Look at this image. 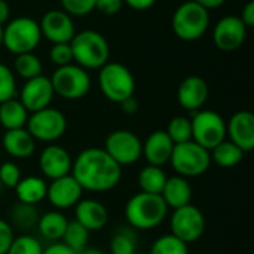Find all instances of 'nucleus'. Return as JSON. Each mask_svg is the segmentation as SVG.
Returning a JSON list of instances; mask_svg holds the SVG:
<instances>
[{"instance_id":"1","label":"nucleus","mask_w":254,"mask_h":254,"mask_svg":"<svg viewBox=\"0 0 254 254\" xmlns=\"http://www.w3.org/2000/svg\"><path fill=\"white\" fill-rule=\"evenodd\" d=\"M71 176L88 192H109L122 179V167L104 149L88 147L73 161Z\"/></svg>"},{"instance_id":"2","label":"nucleus","mask_w":254,"mask_h":254,"mask_svg":"<svg viewBox=\"0 0 254 254\" xmlns=\"http://www.w3.org/2000/svg\"><path fill=\"white\" fill-rule=\"evenodd\" d=\"M168 207L161 195L138 192L125 205V219L132 229L149 231L159 226L168 214Z\"/></svg>"},{"instance_id":"3","label":"nucleus","mask_w":254,"mask_h":254,"mask_svg":"<svg viewBox=\"0 0 254 254\" xmlns=\"http://www.w3.org/2000/svg\"><path fill=\"white\" fill-rule=\"evenodd\" d=\"M70 46L73 60L85 70H97L109 63V43L106 37L95 30H83L76 33L70 40Z\"/></svg>"},{"instance_id":"4","label":"nucleus","mask_w":254,"mask_h":254,"mask_svg":"<svg viewBox=\"0 0 254 254\" xmlns=\"http://www.w3.org/2000/svg\"><path fill=\"white\" fill-rule=\"evenodd\" d=\"M210 25V13L196 1L189 0L182 3L171 19L174 34L186 42L198 40L202 37Z\"/></svg>"},{"instance_id":"5","label":"nucleus","mask_w":254,"mask_h":254,"mask_svg":"<svg viewBox=\"0 0 254 254\" xmlns=\"http://www.w3.org/2000/svg\"><path fill=\"white\" fill-rule=\"evenodd\" d=\"M40 39L39 22L33 18L19 16L3 25V45L15 55L33 52L40 43Z\"/></svg>"},{"instance_id":"6","label":"nucleus","mask_w":254,"mask_h":254,"mask_svg":"<svg viewBox=\"0 0 254 254\" xmlns=\"http://www.w3.org/2000/svg\"><path fill=\"white\" fill-rule=\"evenodd\" d=\"M100 89L107 100L121 104L134 95L135 79L131 70L121 63H106L98 74Z\"/></svg>"},{"instance_id":"7","label":"nucleus","mask_w":254,"mask_h":254,"mask_svg":"<svg viewBox=\"0 0 254 254\" xmlns=\"http://www.w3.org/2000/svg\"><path fill=\"white\" fill-rule=\"evenodd\" d=\"M170 162L177 176L188 179L205 174L211 165V158L207 149L190 140L186 143L174 144Z\"/></svg>"},{"instance_id":"8","label":"nucleus","mask_w":254,"mask_h":254,"mask_svg":"<svg viewBox=\"0 0 254 254\" xmlns=\"http://www.w3.org/2000/svg\"><path fill=\"white\" fill-rule=\"evenodd\" d=\"M51 83L54 92L65 100L83 98L91 89V77L88 71L77 64H67L57 67L54 71Z\"/></svg>"},{"instance_id":"9","label":"nucleus","mask_w":254,"mask_h":254,"mask_svg":"<svg viewBox=\"0 0 254 254\" xmlns=\"http://www.w3.org/2000/svg\"><path fill=\"white\" fill-rule=\"evenodd\" d=\"M192 140L208 152L226 140V122L214 110H198L190 119Z\"/></svg>"},{"instance_id":"10","label":"nucleus","mask_w":254,"mask_h":254,"mask_svg":"<svg viewBox=\"0 0 254 254\" xmlns=\"http://www.w3.org/2000/svg\"><path fill=\"white\" fill-rule=\"evenodd\" d=\"M25 128L34 140L54 143L64 135L67 129V119L63 112L49 106L31 113L27 119Z\"/></svg>"},{"instance_id":"11","label":"nucleus","mask_w":254,"mask_h":254,"mask_svg":"<svg viewBox=\"0 0 254 254\" xmlns=\"http://www.w3.org/2000/svg\"><path fill=\"white\" fill-rule=\"evenodd\" d=\"M170 228L174 237L189 246L190 243H195L202 237L205 231V217L196 205L188 204L185 207L173 210Z\"/></svg>"},{"instance_id":"12","label":"nucleus","mask_w":254,"mask_h":254,"mask_svg":"<svg viewBox=\"0 0 254 254\" xmlns=\"http://www.w3.org/2000/svg\"><path fill=\"white\" fill-rule=\"evenodd\" d=\"M141 146L143 143L132 131L116 129L107 135L103 149L116 164L127 167L135 164L141 158Z\"/></svg>"},{"instance_id":"13","label":"nucleus","mask_w":254,"mask_h":254,"mask_svg":"<svg viewBox=\"0 0 254 254\" xmlns=\"http://www.w3.org/2000/svg\"><path fill=\"white\" fill-rule=\"evenodd\" d=\"M247 37V27L240 16H223L213 30V42L217 49L234 52L243 46Z\"/></svg>"},{"instance_id":"14","label":"nucleus","mask_w":254,"mask_h":254,"mask_svg":"<svg viewBox=\"0 0 254 254\" xmlns=\"http://www.w3.org/2000/svg\"><path fill=\"white\" fill-rule=\"evenodd\" d=\"M54 95L55 92L51 79L40 74L37 77L25 80L19 92V101L22 103V106L27 109L28 113H34L49 107L54 100Z\"/></svg>"},{"instance_id":"15","label":"nucleus","mask_w":254,"mask_h":254,"mask_svg":"<svg viewBox=\"0 0 254 254\" xmlns=\"http://www.w3.org/2000/svg\"><path fill=\"white\" fill-rule=\"evenodd\" d=\"M39 27H40L42 36L46 37L52 45L54 43H70V40L76 34L71 16L67 12H64L63 9L48 10L42 16Z\"/></svg>"},{"instance_id":"16","label":"nucleus","mask_w":254,"mask_h":254,"mask_svg":"<svg viewBox=\"0 0 254 254\" xmlns=\"http://www.w3.org/2000/svg\"><path fill=\"white\" fill-rule=\"evenodd\" d=\"M83 189L76 182V179L68 174L55 180H51L46 190V199L55 207L57 210H67L74 207L82 199Z\"/></svg>"},{"instance_id":"17","label":"nucleus","mask_w":254,"mask_h":254,"mask_svg":"<svg viewBox=\"0 0 254 254\" xmlns=\"http://www.w3.org/2000/svg\"><path fill=\"white\" fill-rule=\"evenodd\" d=\"M226 137L244 153L254 149V115L249 110L237 112L226 122Z\"/></svg>"},{"instance_id":"18","label":"nucleus","mask_w":254,"mask_h":254,"mask_svg":"<svg viewBox=\"0 0 254 254\" xmlns=\"http://www.w3.org/2000/svg\"><path fill=\"white\" fill-rule=\"evenodd\" d=\"M73 159L70 153L58 144L46 146L39 156V168L42 174L51 180L71 174Z\"/></svg>"},{"instance_id":"19","label":"nucleus","mask_w":254,"mask_h":254,"mask_svg":"<svg viewBox=\"0 0 254 254\" xmlns=\"http://www.w3.org/2000/svg\"><path fill=\"white\" fill-rule=\"evenodd\" d=\"M208 85L202 77L189 76L183 79L177 88V101L183 109L198 112L208 100Z\"/></svg>"},{"instance_id":"20","label":"nucleus","mask_w":254,"mask_h":254,"mask_svg":"<svg viewBox=\"0 0 254 254\" xmlns=\"http://www.w3.org/2000/svg\"><path fill=\"white\" fill-rule=\"evenodd\" d=\"M174 143L164 129L153 131L141 146V156L147 161L149 165L162 167L170 162Z\"/></svg>"},{"instance_id":"21","label":"nucleus","mask_w":254,"mask_h":254,"mask_svg":"<svg viewBox=\"0 0 254 254\" xmlns=\"http://www.w3.org/2000/svg\"><path fill=\"white\" fill-rule=\"evenodd\" d=\"M74 220L89 232L100 231L109 222V211L104 204L97 199H80L74 205Z\"/></svg>"},{"instance_id":"22","label":"nucleus","mask_w":254,"mask_h":254,"mask_svg":"<svg viewBox=\"0 0 254 254\" xmlns=\"http://www.w3.org/2000/svg\"><path fill=\"white\" fill-rule=\"evenodd\" d=\"M4 152L13 159H27L36 150V140L27 131V128L9 129L1 138Z\"/></svg>"},{"instance_id":"23","label":"nucleus","mask_w":254,"mask_h":254,"mask_svg":"<svg viewBox=\"0 0 254 254\" xmlns=\"http://www.w3.org/2000/svg\"><path fill=\"white\" fill-rule=\"evenodd\" d=\"M161 196L168 208L176 210V208L190 204L192 186L188 182V179L182 176H173L167 179L165 186L161 192Z\"/></svg>"},{"instance_id":"24","label":"nucleus","mask_w":254,"mask_h":254,"mask_svg":"<svg viewBox=\"0 0 254 254\" xmlns=\"http://www.w3.org/2000/svg\"><path fill=\"white\" fill-rule=\"evenodd\" d=\"M46 190H48L46 182L37 176L21 177V180L15 186L18 202H24L28 205H37L43 199H46Z\"/></svg>"},{"instance_id":"25","label":"nucleus","mask_w":254,"mask_h":254,"mask_svg":"<svg viewBox=\"0 0 254 254\" xmlns=\"http://www.w3.org/2000/svg\"><path fill=\"white\" fill-rule=\"evenodd\" d=\"M68 225V219L60 211V210H52L45 214H42L37 220V229L40 235L52 243L61 241L65 229Z\"/></svg>"},{"instance_id":"26","label":"nucleus","mask_w":254,"mask_h":254,"mask_svg":"<svg viewBox=\"0 0 254 254\" xmlns=\"http://www.w3.org/2000/svg\"><path fill=\"white\" fill-rule=\"evenodd\" d=\"M27 119L28 112L19 100L10 98L4 103H0V125L6 131L25 128Z\"/></svg>"},{"instance_id":"27","label":"nucleus","mask_w":254,"mask_h":254,"mask_svg":"<svg viewBox=\"0 0 254 254\" xmlns=\"http://www.w3.org/2000/svg\"><path fill=\"white\" fill-rule=\"evenodd\" d=\"M167 179L168 177H167L165 171L162 170V167L147 164L138 173V186H140L141 192L152 193V195H161Z\"/></svg>"},{"instance_id":"28","label":"nucleus","mask_w":254,"mask_h":254,"mask_svg":"<svg viewBox=\"0 0 254 254\" xmlns=\"http://www.w3.org/2000/svg\"><path fill=\"white\" fill-rule=\"evenodd\" d=\"M244 155L246 153L229 140L222 141L220 144H217L214 149L210 150L211 162H214L222 168H232L238 165L244 159Z\"/></svg>"},{"instance_id":"29","label":"nucleus","mask_w":254,"mask_h":254,"mask_svg":"<svg viewBox=\"0 0 254 254\" xmlns=\"http://www.w3.org/2000/svg\"><path fill=\"white\" fill-rule=\"evenodd\" d=\"M39 213L36 210V205H28L24 202H18L13 204L9 213V225L15 229L19 231H28L34 226H37V220H39Z\"/></svg>"},{"instance_id":"30","label":"nucleus","mask_w":254,"mask_h":254,"mask_svg":"<svg viewBox=\"0 0 254 254\" xmlns=\"http://www.w3.org/2000/svg\"><path fill=\"white\" fill-rule=\"evenodd\" d=\"M88 241H89V231L83 228L80 223H77L76 220H71V222L68 220L67 229L61 238V243L77 254L85 247H88Z\"/></svg>"},{"instance_id":"31","label":"nucleus","mask_w":254,"mask_h":254,"mask_svg":"<svg viewBox=\"0 0 254 254\" xmlns=\"http://www.w3.org/2000/svg\"><path fill=\"white\" fill-rule=\"evenodd\" d=\"M15 63H13V71L28 80L33 77H37L42 74V63L39 60L37 55H34L33 52H27V54H21V55H15Z\"/></svg>"},{"instance_id":"32","label":"nucleus","mask_w":254,"mask_h":254,"mask_svg":"<svg viewBox=\"0 0 254 254\" xmlns=\"http://www.w3.org/2000/svg\"><path fill=\"white\" fill-rule=\"evenodd\" d=\"M150 254H189V247L173 234H167L153 241Z\"/></svg>"},{"instance_id":"33","label":"nucleus","mask_w":254,"mask_h":254,"mask_svg":"<svg viewBox=\"0 0 254 254\" xmlns=\"http://www.w3.org/2000/svg\"><path fill=\"white\" fill-rule=\"evenodd\" d=\"M165 132L168 134V137L171 138V141L174 144L190 141L192 140V124H190V119L185 118V116L173 118L168 122Z\"/></svg>"},{"instance_id":"34","label":"nucleus","mask_w":254,"mask_h":254,"mask_svg":"<svg viewBox=\"0 0 254 254\" xmlns=\"http://www.w3.org/2000/svg\"><path fill=\"white\" fill-rule=\"evenodd\" d=\"M137 238L132 229H119L110 240L112 254H137Z\"/></svg>"},{"instance_id":"35","label":"nucleus","mask_w":254,"mask_h":254,"mask_svg":"<svg viewBox=\"0 0 254 254\" xmlns=\"http://www.w3.org/2000/svg\"><path fill=\"white\" fill-rule=\"evenodd\" d=\"M42 252L43 247L40 246L37 238L28 234H22L13 238L6 254H42Z\"/></svg>"},{"instance_id":"36","label":"nucleus","mask_w":254,"mask_h":254,"mask_svg":"<svg viewBox=\"0 0 254 254\" xmlns=\"http://www.w3.org/2000/svg\"><path fill=\"white\" fill-rule=\"evenodd\" d=\"M16 95L15 73L7 65L0 63V103H4Z\"/></svg>"},{"instance_id":"37","label":"nucleus","mask_w":254,"mask_h":254,"mask_svg":"<svg viewBox=\"0 0 254 254\" xmlns=\"http://www.w3.org/2000/svg\"><path fill=\"white\" fill-rule=\"evenodd\" d=\"M19 180H21V170L15 162L7 161L0 164V185L9 189H15Z\"/></svg>"},{"instance_id":"38","label":"nucleus","mask_w":254,"mask_h":254,"mask_svg":"<svg viewBox=\"0 0 254 254\" xmlns=\"http://www.w3.org/2000/svg\"><path fill=\"white\" fill-rule=\"evenodd\" d=\"M63 10L70 16H85L95 9V0H60Z\"/></svg>"},{"instance_id":"39","label":"nucleus","mask_w":254,"mask_h":254,"mask_svg":"<svg viewBox=\"0 0 254 254\" xmlns=\"http://www.w3.org/2000/svg\"><path fill=\"white\" fill-rule=\"evenodd\" d=\"M49 60L57 65H67L73 61V52L70 43H54L49 49Z\"/></svg>"},{"instance_id":"40","label":"nucleus","mask_w":254,"mask_h":254,"mask_svg":"<svg viewBox=\"0 0 254 254\" xmlns=\"http://www.w3.org/2000/svg\"><path fill=\"white\" fill-rule=\"evenodd\" d=\"M15 238V231L9 222L0 219V254H6Z\"/></svg>"},{"instance_id":"41","label":"nucleus","mask_w":254,"mask_h":254,"mask_svg":"<svg viewBox=\"0 0 254 254\" xmlns=\"http://www.w3.org/2000/svg\"><path fill=\"white\" fill-rule=\"evenodd\" d=\"M124 0H95V9L104 15H116L121 12Z\"/></svg>"},{"instance_id":"42","label":"nucleus","mask_w":254,"mask_h":254,"mask_svg":"<svg viewBox=\"0 0 254 254\" xmlns=\"http://www.w3.org/2000/svg\"><path fill=\"white\" fill-rule=\"evenodd\" d=\"M241 21L244 22V25L247 27V28H250V27H254V1L253 0H250L246 6H244V9H243V13H241Z\"/></svg>"},{"instance_id":"43","label":"nucleus","mask_w":254,"mask_h":254,"mask_svg":"<svg viewBox=\"0 0 254 254\" xmlns=\"http://www.w3.org/2000/svg\"><path fill=\"white\" fill-rule=\"evenodd\" d=\"M42 254H76L73 250H70L67 246H64L61 241L60 243H52L46 249H43Z\"/></svg>"},{"instance_id":"44","label":"nucleus","mask_w":254,"mask_h":254,"mask_svg":"<svg viewBox=\"0 0 254 254\" xmlns=\"http://www.w3.org/2000/svg\"><path fill=\"white\" fill-rule=\"evenodd\" d=\"M121 109L127 113V115H134V113H137L138 112V101L134 98V95L132 97H129V98H127V100H124L122 103H121Z\"/></svg>"},{"instance_id":"45","label":"nucleus","mask_w":254,"mask_h":254,"mask_svg":"<svg viewBox=\"0 0 254 254\" xmlns=\"http://www.w3.org/2000/svg\"><path fill=\"white\" fill-rule=\"evenodd\" d=\"M156 0H124V3H127L129 7L135 9V10H146L149 7H152L155 4Z\"/></svg>"},{"instance_id":"46","label":"nucleus","mask_w":254,"mask_h":254,"mask_svg":"<svg viewBox=\"0 0 254 254\" xmlns=\"http://www.w3.org/2000/svg\"><path fill=\"white\" fill-rule=\"evenodd\" d=\"M10 16V7L6 0H0V25L3 27Z\"/></svg>"},{"instance_id":"47","label":"nucleus","mask_w":254,"mask_h":254,"mask_svg":"<svg viewBox=\"0 0 254 254\" xmlns=\"http://www.w3.org/2000/svg\"><path fill=\"white\" fill-rule=\"evenodd\" d=\"M193 1H196V3H198L199 6H202L204 9L210 10V9H217V7H220V6H223L226 0H193Z\"/></svg>"},{"instance_id":"48","label":"nucleus","mask_w":254,"mask_h":254,"mask_svg":"<svg viewBox=\"0 0 254 254\" xmlns=\"http://www.w3.org/2000/svg\"><path fill=\"white\" fill-rule=\"evenodd\" d=\"M77 254H106L103 250L100 249H95V247H85L82 252H79Z\"/></svg>"},{"instance_id":"49","label":"nucleus","mask_w":254,"mask_h":254,"mask_svg":"<svg viewBox=\"0 0 254 254\" xmlns=\"http://www.w3.org/2000/svg\"><path fill=\"white\" fill-rule=\"evenodd\" d=\"M3 45V27L0 25V46Z\"/></svg>"}]
</instances>
